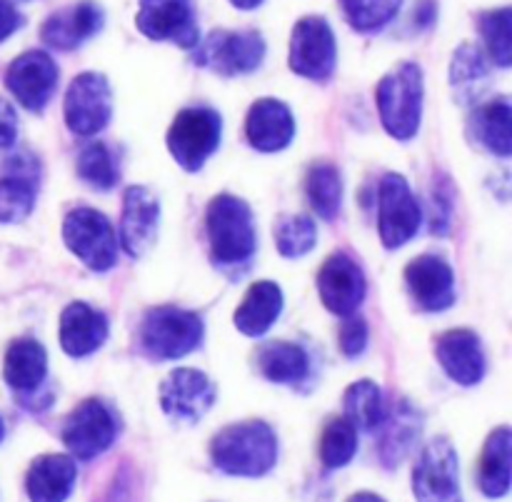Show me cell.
Masks as SVG:
<instances>
[{
    "label": "cell",
    "mask_w": 512,
    "mask_h": 502,
    "mask_svg": "<svg viewBox=\"0 0 512 502\" xmlns=\"http://www.w3.org/2000/svg\"><path fill=\"white\" fill-rule=\"evenodd\" d=\"M278 458V440L273 428L260 420L228 425L210 443V460L225 475L260 478L270 473Z\"/></svg>",
    "instance_id": "1"
},
{
    "label": "cell",
    "mask_w": 512,
    "mask_h": 502,
    "mask_svg": "<svg viewBox=\"0 0 512 502\" xmlns=\"http://www.w3.org/2000/svg\"><path fill=\"white\" fill-rule=\"evenodd\" d=\"M205 228L210 238V255L223 268L243 265L255 253L253 210L235 195H218L205 210Z\"/></svg>",
    "instance_id": "2"
},
{
    "label": "cell",
    "mask_w": 512,
    "mask_h": 502,
    "mask_svg": "<svg viewBox=\"0 0 512 502\" xmlns=\"http://www.w3.org/2000/svg\"><path fill=\"white\" fill-rule=\"evenodd\" d=\"M380 120L395 140L415 138L423 115V70L418 63H400L375 90Z\"/></svg>",
    "instance_id": "3"
},
{
    "label": "cell",
    "mask_w": 512,
    "mask_h": 502,
    "mask_svg": "<svg viewBox=\"0 0 512 502\" xmlns=\"http://www.w3.org/2000/svg\"><path fill=\"white\" fill-rule=\"evenodd\" d=\"M205 325L198 313L160 305L145 313L140 323V345L153 360H178L203 343Z\"/></svg>",
    "instance_id": "4"
},
{
    "label": "cell",
    "mask_w": 512,
    "mask_h": 502,
    "mask_svg": "<svg viewBox=\"0 0 512 502\" xmlns=\"http://www.w3.org/2000/svg\"><path fill=\"white\" fill-rule=\"evenodd\" d=\"M265 58V40L258 30H213L193 48V63L223 78L248 75Z\"/></svg>",
    "instance_id": "5"
},
{
    "label": "cell",
    "mask_w": 512,
    "mask_h": 502,
    "mask_svg": "<svg viewBox=\"0 0 512 502\" xmlns=\"http://www.w3.org/2000/svg\"><path fill=\"white\" fill-rule=\"evenodd\" d=\"M220 133H223V123H220L218 110L203 108V105L185 108L175 115L170 125L168 150L180 168L198 173L205 160L218 150Z\"/></svg>",
    "instance_id": "6"
},
{
    "label": "cell",
    "mask_w": 512,
    "mask_h": 502,
    "mask_svg": "<svg viewBox=\"0 0 512 502\" xmlns=\"http://www.w3.org/2000/svg\"><path fill=\"white\" fill-rule=\"evenodd\" d=\"M63 240L70 253L90 270L113 268L118 263V235L103 213L93 208H75L63 220Z\"/></svg>",
    "instance_id": "7"
},
{
    "label": "cell",
    "mask_w": 512,
    "mask_h": 502,
    "mask_svg": "<svg viewBox=\"0 0 512 502\" xmlns=\"http://www.w3.org/2000/svg\"><path fill=\"white\" fill-rule=\"evenodd\" d=\"M120 423L113 408L98 398H88L68 415L63 425V443L78 460H93L103 455L118 438Z\"/></svg>",
    "instance_id": "8"
},
{
    "label": "cell",
    "mask_w": 512,
    "mask_h": 502,
    "mask_svg": "<svg viewBox=\"0 0 512 502\" xmlns=\"http://www.w3.org/2000/svg\"><path fill=\"white\" fill-rule=\"evenodd\" d=\"M423 210L410 190L408 180L398 173H388L378 188V228L380 240L388 250L408 243L420 228Z\"/></svg>",
    "instance_id": "9"
},
{
    "label": "cell",
    "mask_w": 512,
    "mask_h": 502,
    "mask_svg": "<svg viewBox=\"0 0 512 502\" xmlns=\"http://www.w3.org/2000/svg\"><path fill=\"white\" fill-rule=\"evenodd\" d=\"M335 58H338V45L328 20L320 15L298 20L290 38V70L303 78L325 83L333 75Z\"/></svg>",
    "instance_id": "10"
},
{
    "label": "cell",
    "mask_w": 512,
    "mask_h": 502,
    "mask_svg": "<svg viewBox=\"0 0 512 502\" xmlns=\"http://www.w3.org/2000/svg\"><path fill=\"white\" fill-rule=\"evenodd\" d=\"M413 493L418 502H463L458 453L445 438L425 445L413 468Z\"/></svg>",
    "instance_id": "11"
},
{
    "label": "cell",
    "mask_w": 512,
    "mask_h": 502,
    "mask_svg": "<svg viewBox=\"0 0 512 502\" xmlns=\"http://www.w3.org/2000/svg\"><path fill=\"white\" fill-rule=\"evenodd\" d=\"M65 123L75 135L100 133L113 115V93L105 75L80 73L65 93Z\"/></svg>",
    "instance_id": "12"
},
{
    "label": "cell",
    "mask_w": 512,
    "mask_h": 502,
    "mask_svg": "<svg viewBox=\"0 0 512 502\" xmlns=\"http://www.w3.org/2000/svg\"><path fill=\"white\" fill-rule=\"evenodd\" d=\"M135 25L145 38L185 50H193L200 40L193 0H140Z\"/></svg>",
    "instance_id": "13"
},
{
    "label": "cell",
    "mask_w": 512,
    "mask_h": 502,
    "mask_svg": "<svg viewBox=\"0 0 512 502\" xmlns=\"http://www.w3.org/2000/svg\"><path fill=\"white\" fill-rule=\"evenodd\" d=\"M5 85L30 113H40L58 88V65L43 50H28L5 70Z\"/></svg>",
    "instance_id": "14"
},
{
    "label": "cell",
    "mask_w": 512,
    "mask_h": 502,
    "mask_svg": "<svg viewBox=\"0 0 512 502\" xmlns=\"http://www.w3.org/2000/svg\"><path fill=\"white\" fill-rule=\"evenodd\" d=\"M215 405V385L205 373L178 368L160 383V408L180 423H198Z\"/></svg>",
    "instance_id": "15"
},
{
    "label": "cell",
    "mask_w": 512,
    "mask_h": 502,
    "mask_svg": "<svg viewBox=\"0 0 512 502\" xmlns=\"http://www.w3.org/2000/svg\"><path fill=\"white\" fill-rule=\"evenodd\" d=\"M318 293L325 308L335 315H353L363 305L368 283L350 255L335 253L323 263L318 273Z\"/></svg>",
    "instance_id": "16"
},
{
    "label": "cell",
    "mask_w": 512,
    "mask_h": 502,
    "mask_svg": "<svg viewBox=\"0 0 512 502\" xmlns=\"http://www.w3.org/2000/svg\"><path fill=\"white\" fill-rule=\"evenodd\" d=\"M40 165L33 155L18 153L5 160L0 175V223H20L35 208Z\"/></svg>",
    "instance_id": "17"
},
{
    "label": "cell",
    "mask_w": 512,
    "mask_h": 502,
    "mask_svg": "<svg viewBox=\"0 0 512 502\" xmlns=\"http://www.w3.org/2000/svg\"><path fill=\"white\" fill-rule=\"evenodd\" d=\"M160 223V203L148 188L133 185L123 195V218H120V238L130 258H140L155 243Z\"/></svg>",
    "instance_id": "18"
},
{
    "label": "cell",
    "mask_w": 512,
    "mask_h": 502,
    "mask_svg": "<svg viewBox=\"0 0 512 502\" xmlns=\"http://www.w3.org/2000/svg\"><path fill=\"white\" fill-rule=\"evenodd\" d=\"M405 285L415 305L428 313H440L455 303V273L443 258L420 255L405 268Z\"/></svg>",
    "instance_id": "19"
},
{
    "label": "cell",
    "mask_w": 512,
    "mask_h": 502,
    "mask_svg": "<svg viewBox=\"0 0 512 502\" xmlns=\"http://www.w3.org/2000/svg\"><path fill=\"white\" fill-rule=\"evenodd\" d=\"M105 13L93 0H80L75 5H65L58 13L50 15L40 28V38L55 50H75L88 43L93 35L103 30Z\"/></svg>",
    "instance_id": "20"
},
{
    "label": "cell",
    "mask_w": 512,
    "mask_h": 502,
    "mask_svg": "<svg viewBox=\"0 0 512 502\" xmlns=\"http://www.w3.org/2000/svg\"><path fill=\"white\" fill-rule=\"evenodd\" d=\"M435 355L445 375L458 385H478L485 375V353L473 330H448L435 343Z\"/></svg>",
    "instance_id": "21"
},
{
    "label": "cell",
    "mask_w": 512,
    "mask_h": 502,
    "mask_svg": "<svg viewBox=\"0 0 512 502\" xmlns=\"http://www.w3.org/2000/svg\"><path fill=\"white\" fill-rule=\"evenodd\" d=\"M248 143L260 153H278L293 143L295 120L285 103L275 98H260L245 118Z\"/></svg>",
    "instance_id": "22"
},
{
    "label": "cell",
    "mask_w": 512,
    "mask_h": 502,
    "mask_svg": "<svg viewBox=\"0 0 512 502\" xmlns=\"http://www.w3.org/2000/svg\"><path fill=\"white\" fill-rule=\"evenodd\" d=\"M108 340V318L88 303H70L60 315V345L70 358L93 355Z\"/></svg>",
    "instance_id": "23"
},
{
    "label": "cell",
    "mask_w": 512,
    "mask_h": 502,
    "mask_svg": "<svg viewBox=\"0 0 512 502\" xmlns=\"http://www.w3.org/2000/svg\"><path fill=\"white\" fill-rule=\"evenodd\" d=\"M75 475L70 455H40L25 475V493L30 502H65L73 493Z\"/></svg>",
    "instance_id": "24"
},
{
    "label": "cell",
    "mask_w": 512,
    "mask_h": 502,
    "mask_svg": "<svg viewBox=\"0 0 512 502\" xmlns=\"http://www.w3.org/2000/svg\"><path fill=\"white\" fill-rule=\"evenodd\" d=\"M280 310H283V290L270 280H260L250 285L243 303L235 310V328L248 338H260L273 328Z\"/></svg>",
    "instance_id": "25"
},
{
    "label": "cell",
    "mask_w": 512,
    "mask_h": 502,
    "mask_svg": "<svg viewBox=\"0 0 512 502\" xmlns=\"http://www.w3.org/2000/svg\"><path fill=\"white\" fill-rule=\"evenodd\" d=\"M5 383L13 390L35 393L48 375V353L38 340H15L5 353Z\"/></svg>",
    "instance_id": "26"
},
{
    "label": "cell",
    "mask_w": 512,
    "mask_h": 502,
    "mask_svg": "<svg viewBox=\"0 0 512 502\" xmlns=\"http://www.w3.org/2000/svg\"><path fill=\"white\" fill-rule=\"evenodd\" d=\"M512 108L510 100L495 98L485 105H478V110L470 118V130H473L475 143L483 145L498 158H510L512 153Z\"/></svg>",
    "instance_id": "27"
},
{
    "label": "cell",
    "mask_w": 512,
    "mask_h": 502,
    "mask_svg": "<svg viewBox=\"0 0 512 502\" xmlns=\"http://www.w3.org/2000/svg\"><path fill=\"white\" fill-rule=\"evenodd\" d=\"M510 460H512V433L508 425L493 430L485 440L480 455L478 485L485 498H505L510 490Z\"/></svg>",
    "instance_id": "28"
},
{
    "label": "cell",
    "mask_w": 512,
    "mask_h": 502,
    "mask_svg": "<svg viewBox=\"0 0 512 502\" xmlns=\"http://www.w3.org/2000/svg\"><path fill=\"white\" fill-rule=\"evenodd\" d=\"M490 65L483 50L473 43H463L450 63V85H453L458 103H478L483 90L488 88Z\"/></svg>",
    "instance_id": "29"
},
{
    "label": "cell",
    "mask_w": 512,
    "mask_h": 502,
    "mask_svg": "<svg viewBox=\"0 0 512 502\" xmlns=\"http://www.w3.org/2000/svg\"><path fill=\"white\" fill-rule=\"evenodd\" d=\"M380 428H383V435H380V458H383L385 468H395L408 455L415 440H418L423 420L418 418L415 408L400 403L393 413H385Z\"/></svg>",
    "instance_id": "30"
},
{
    "label": "cell",
    "mask_w": 512,
    "mask_h": 502,
    "mask_svg": "<svg viewBox=\"0 0 512 502\" xmlns=\"http://www.w3.org/2000/svg\"><path fill=\"white\" fill-rule=\"evenodd\" d=\"M258 368L270 383L293 385L310 375V358L295 343H268L258 350Z\"/></svg>",
    "instance_id": "31"
},
{
    "label": "cell",
    "mask_w": 512,
    "mask_h": 502,
    "mask_svg": "<svg viewBox=\"0 0 512 502\" xmlns=\"http://www.w3.org/2000/svg\"><path fill=\"white\" fill-rule=\"evenodd\" d=\"M305 193L310 205L323 220L338 218L340 205H343V178L340 170L330 163H318L308 170L305 180Z\"/></svg>",
    "instance_id": "32"
},
{
    "label": "cell",
    "mask_w": 512,
    "mask_h": 502,
    "mask_svg": "<svg viewBox=\"0 0 512 502\" xmlns=\"http://www.w3.org/2000/svg\"><path fill=\"white\" fill-rule=\"evenodd\" d=\"M345 415H348L350 423L355 425V430H365V433H373L380 428L385 418V403L380 388L373 380H358V383L350 385L345 390Z\"/></svg>",
    "instance_id": "33"
},
{
    "label": "cell",
    "mask_w": 512,
    "mask_h": 502,
    "mask_svg": "<svg viewBox=\"0 0 512 502\" xmlns=\"http://www.w3.org/2000/svg\"><path fill=\"white\" fill-rule=\"evenodd\" d=\"M78 178L95 190H113L120 180V163L113 148L103 140H93L78 155Z\"/></svg>",
    "instance_id": "34"
},
{
    "label": "cell",
    "mask_w": 512,
    "mask_h": 502,
    "mask_svg": "<svg viewBox=\"0 0 512 502\" xmlns=\"http://www.w3.org/2000/svg\"><path fill=\"white\" fill-rule=\"evenodd\" d=\"M358 453V430L348 418H335L325 425L320 438V460L325 468H345Z\"/></svg>",
    "instance_id": "35"
},
{
    "label": "cell",
    "mask_w": 512,
    "mask_h": 502,
    "mask_svg": "<svg viewBox=\"0 0 512 502\" xmlns=\"http://www.w3.org/2000/svg\"><path fill=\"white\" fill-rule=\"evenodd\" d=\"M480 35L485 38L490 55L500 68H510L512 63V10H488L478 20Z\"/></svg>",
    "instance_id": "36"
},
{
    "label": "cell",
    "mask_w": 512,
    "mask_h": 502,
    "mask_svg": "<svg viewBox=\"0 0 512 502\" xmlns=\"http://www.w3.org/2000/svg\"><path fill=\"white\" fill-rule=\"evenodd\" d=\"M348 23L360 33H375L398 15L403 0H340Z\"/></svg>",
    "instance_id": "37"
},
{
    "label": "cell",
    "mask_w": 512,
    "mask_h": 502,
    "mask_svg": "<svg viewBox=\"0 0 512 502\" xmlns=\"http://www.w3.org/2000/svg\"><path fill=\"white\" fill-rule=\"evenodd\" d=\"M315 238H318V228L305 215L280 218L278 228H275V245L283 258H300V255L310 253L315 248Z\"/></svg>",
    "instance_id": "38"
},
{
    "label": "cell",
    "mask_w": 512,
    "mask_h": 502,
    "mask_svg": "<svg viewBox=\"0 0 512 502\" xmlns=\"http://www.w3.org/2000/svg\"><path fill=\"white\" fill-rule=\"evenodd\" d=\"M368 348V323L360 315H345V323L340 328V350L348 358H358Z\"/></svg>",
    "instance_id": "39"
},
{
    "label": "cell",
    "mask_w": 512,
    "mask_h": 502,
    "mask_svg": "<svg viewBox=\"0 0 512 502\" xmlns=\"http://www.w3.org/2000/svg\"><path fill=\"white\" fill-rule=\"evenodd\" d=\"M445 175L435 183L433 193H430V208H433V220H430V230L443 235L450 225V215H453V200H450V185L445 183Z\"/></svg>",
    "instance_id": "40"
},
{
    "label": "cell",
    "mask_w": 512,
    "mask_h": 502,
    "mask_svg": "<svg viewBox=\"0 0 512 502\" xmlns=\"http://www.w3.org/2000/svg\"><path fill=\"white\" fill-rule=\"evenodd\" d=\"M18 138V115L8 100L0 98V148H10Z\"/></svg>",
    "instance_id": "41"
},
{
    "label": "cell",
    "mask_w": 512,
    "mask_h": 502,
    "mask_svg": "<svg viewBox=\"0 0 512 502\" xmlns=\"http://www.w3.org/2000/svg\"><path fill=\"white\" fill-rule=\"evenodd\" d=\"M20 25H23V15L18 13V8L10 0H0V43L10 38Z\"/></svg>",
    "instance_id": "42"
},
{
    "label": "cell",
    "mask_w": 512,
    "mask_h": 502,
    "mask_svg": "<svg viewBox=\"0 0 512 502\" xmlns=\"http://www.w3.org/2000/svg\"><path fill=\"white\" fill-rule=\"evenodd\" d=\"M348 502H385V500L375 493H355L350 495Z\"/></svg>",
    "instance_id": "43"
},
{
    "label": "cell",
    "mask_w": 512,
    "mask_h": 502,
    "mask_svg": "<svg viewBox=\"0 0 512 502\" xmlns=\"http://www.w3.org/2000/svg\"><path fill=\"white\" fill-rule=\"evenodd\" d=\"M230 3H233L235 8H240V10H253V8H258L263 0H230Z\"/></svg>",
    "instance_id": "44"
},
{
    "label": "cell",
    "mask_w": 512,
    "mask_h": 502,
    "mask_svg": "<svg viewBox=\"0 0 512 502\" xmlns=\"http://www.w3.org/2000/svg\"><path fill=\"white\" fill-rule=\"evenodd\" d=\"M3 433H5V428H3V420H0V440H3Z\"/></svg>",
    "instance_id": "45"
}]
</instances>
